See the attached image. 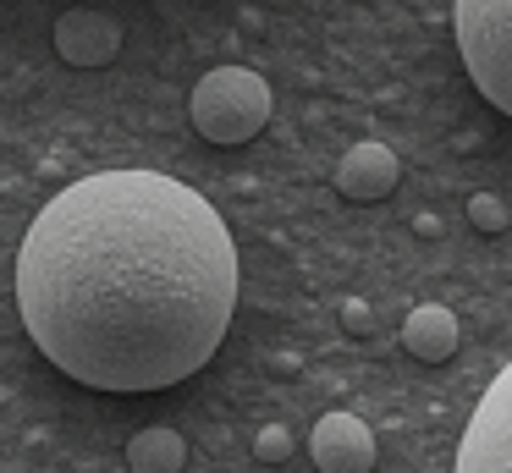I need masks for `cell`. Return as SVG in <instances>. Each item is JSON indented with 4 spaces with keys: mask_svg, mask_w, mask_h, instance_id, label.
Returning <instances> with one entry per match:
<instances>
[{
    "mask_svg": "<svg viewBox=\"0 0 512 473\" xmlns=\"http://www.w3.org/2000/svg\"><path fill=\"white\" fill-rule=\"evenodd\" d=\"M34 347L94 391H166L215 358L237 308V242L204 193L160 171L61 187L17 248Z\"/></svg>",
    "mask_w": 512,
    "mask_h": 473,
    "instance_id": "cell-1",
    "label": "cell"
},
{
    "mask_svg": "<svg viewBox=\"0 0 512 473\" xmlns=\"http://www.w3.org/2000/svg\"><path fill=\"white\" fill-rule=\"evenodd\" d=\"M193 132L204 143H221V149H237V143L259 138L270 121V83L248 66H215L193 83L188 99Z\"/></svg>",
    "mask_w": 512,
    "mask_h": 473,
    "instance_id": "cell-2",
    "label": "cell"
},
{
    "mask_svg": "<svg viewBox=\"0 0 512 473\" xmlns=\"http://www.w3.org/2000/svg\"><path fill=\"white\" fill-rule=\"evenodd\" d=\"M452 33L474 88L512 121V0H457Z\"/></svg>",
    "mask_w": 512,
    "mask_h": 473,
    "instance_id": "cell-3",
    "label": "cell"
},
{
    "mask_svg": "<svg viewBox=\"0 0 512 473\" xmlns=\"http://www.w3.org/2000/svg\"><path fill=\"white\" fill-rule=\"evenodd\" d=\"M452 473H512V363L485 385L474 418L463 429Z\"/></svg>",
    "mask_w": 512,
    "mask_h": 473,
    "instance_id": "cell-4",
    "label": "cell"
},
{
    "mask_svg": "<svg viewBox=\"0 0 512 473\" xmlns=\"http://www.w3.org/2000/svg\"><path fill=\"white\" fill-rule=\"evenodd\" d=\"M309 457L320 473H369L375 468V435L358 413H325L309 435Z\"/></svg>",
    "mask_w": 512,
    "mask_h": 473,
    "instance_id": "cell-5",
    "label": "cell"
},
{
    "mask_svg": "<svg viewBox=\"0 0 512 473\" xmlns=\"http://www.w3.org/2000/svg\"><path fill=\"white\" fill-rule=\"evenodd\" d=\"M56 55L67 66H111L116 55H122V22L105 17V11H67V17H56Z\"/></svg>",
    "mask_w": 512,
    "mask_h": 473,
    "instance_id": "cell-6",
    "label": "cell"
},
{
    "mask_svg": "<svg viewBox=\"0 0 512 473\" xmlns=\"http://www.w3.org/2000/svg\"><path fill=\"white\" fill-rule=\"evenodd\" d=\"M397 182H402V160L375 138L353 143L336 165V193H347L353 204H375V198L397 193Z\"/></svg>",
    "mask_w": 512,
    "mask_h": 473,
    "instance_id": "cell-7",
    "label": "cell"
},
{
    "mask_svg": "<svg viewBox=\"0 0 512 473\" xmlns=\"http://www.w3.org/2000/svg\"><path fill=\"white\" fill-rule=\"evenodd\" d=\"M402 347L419 363H446L457 352V314L441 303H419L402 319Z\"/></svg>",
    "mask_w": 512,
    "mask_h": 473,
    "instance_id": "cell-8",
    "label": "cell"
},
{
    "mask_svg": "<svg viewBox=\"0 0 512 473\" xmlns=\"http://www.w3.org/2000/svg\"><path fill=\"white\" fill-rule=\"evenodd\" d=\"M127 468L133 473H182L188 468V440L166 424H149L127 440Z\"/></svg>",
    "mask_w": 512,
    "mask_h": 473,
    "instance_id": "cell-9",
    "label": "cell"
},
{
    "mask_svg": "<svg viewBox=\"0 0 512 473\" xmlns=\"http://www.w3.org/2000/svg\"><path fill=\"white\" fill-rule=\"evenodd\" d=\"M507 220H512L507 198H496V193H474V198H468V226H474V231L496 237V231H507Z\"/></svg>",
    "mask_w": 512,
    "mask_h": 473,
    "instance_id": "cell-10",
    "label": "cell"
},
{
    "mask_svg": "<svg viewBox=\"0 0 512 473\" xmlns=\"http://www.w3.org/2000/svg\"><path fill=\"white\" fill-rule=\"evenodd\" d=\"M254 457L259 462H287L292 457V429L287 424H265L254 435Z\"/></svg>",
    "mask_w": 512,
    "mask_h": 473,
    "instance_id": "cell-11",
    "label": "cell"
},
{
    "mask_svg": "<svg viewBox=\"0 0 512 473\" xmlns=\"http://www.w3.org/2000/svg\"><path fill=\"white\" fill-rule=\"evenodd\" d=\"M342 325L353 330V336H369V303H358V297H347V303H342Z\"/></svg>",
    "mask_w": 512,
    "mask_h": 473,
    "instance_id": "cell-12",
    "label": "cell"
}]
</instances>
